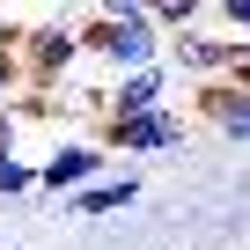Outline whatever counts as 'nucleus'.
Masks as SVG:
<instances>
[{"label": "nucleus", "mask_w": 250, "mask_h": 250, "mask_svg": "<svg viewBox=\"0 0 250 250\" xmlns=\"http://www.w3.org/2000/svg\"><path fill=\"white\" fill-rule=\"evenodd\" d=\"M74 37H81V59H96V66H110V74H140V66L169 59V37H162L147 15H125V22H103V15H88Z\"/></svg>", "instance_id": "1"}, {"label": "nucleus", "mask_w": 250, "mask_h": 250, "mask_svg": "<svg viewBox=\"0 0 250 250\" xmlns=\"http://www.w3.org/2000/svg\"><path fill=\"white\" fill-rule=\"evenodd\" d=\"M15 52H22V74H30L37 96H59V81L81 66V37H74V22H37V30L15 37Z\"/></svg>", "instance_id": "2"}, {"label": "nucleus", "mask_w": 250, "mask_h": 250, "mask_svg": "<svg viewBox=\"0 0 250 250\" xmlns=\"http://www.w3.org/2000/svg\"><path fill=\"white\" fill-rule=\"evenodd\" d=\"M213 15V0H147V22L162 30V37H184V30H199Z\"/></svg>", "instance_id": "9"}, {"label": "nucleus", "mask_w": 250, "mask_h": 250, "mask_svg": "<svg viewBox=\"0 0 250 250\" xmlns=\"http://www.w3.org/2000/svg\"><path fill=\"white\" fill-rule=\"evenodd\" d=\"M96 177H110V155H103L96 140H66V147H52V155L37 162V199H74V191L96 184Z\"/></svg>", "instance_id": "4"}, {"label": "nucleus", "mask_w": 250, "mask_h": 250, "mask_svg": "<svg viewBox=\"0 0 250 250\" xmlns=\"http://www.w3.org/2000/svg\"><path fill=\"white\" fill-rule=\"evenodd\" d=\"M133 199H140V169H118V177H96V184H81L66 206L96 221V213H118V206H133Z\"/></svg>", "instance_id": "8"}, {"label": "nucleus", "mask_w": 250, "mask_h": 250, "mask_svg": "<svg viewBox=\"0 0 250 250\" xmlns=\"http://www.w3.org/2000/svg\"><path fill=\"white\" fill-rule=\"evenodd\" d=\"M30 88V74H22V52H15V37H0V103H15Z\"/></svg>", "instance_id": "11"}, {"label": "nucleus", "mask_w": 250, "mask_h": 250, "mask_svg": "<svg viewBox=\"0 0 250 250\" xmlns=\"http://www.w3.org/2000/svg\"><path fill=\"white\" fill-rule=\"evenodd\" d=\"M30 191H37V162L0 155V199H30Z\"/></svg>", "instance_id": "10"}, {"label": "nucleus", "mask_w": 250, "mask_h": 250, "mask_svg": "<svg viewBox=\"0 0 250 250\" xmlns=\"http://www.w3.org/2000/svg\"><path fill=\"white\" fill-rule=\"evenodd\" d=\"M15 140H22V118H15L8 103H0V155H15Z\"/></svg>", "instance_id": "15"}, {"label": "nucleus", "mask_w": 250, "mask_h": 250, "mask_svg": "<svg viewBox=\"0 0 250 250\" xmlns=\"http://www.w3.org/2000/svg\"><path fill=\"white\" fill-rule=\"evenodd\" d=\"M228 88L250 96V37H235V52H228Z\"/></svg>", "instance_id": "13"}, {"label": "nucleus", "mask_w": 250, "mask_h": 250, "mask_svg": "<svg viewBox=\"0 0 250 250\" xmlns=\"http://www.w3.org/2000/svg\"><path fill=\"white\" fill-rule=\"evenodd\" d=\"M199 110H206V125H213L228 147H250V96H243V88L206 81V88H199Z\"/></svg>", "instance_id": "7"}, {"label": "nucleus", "mask_w": 250, "mask_h": 250, "mask_svg": "<svg viewBox=\"0 0 250 250\" xmlns=\"http://www.w3.org/2000/svg\"><path fill=\"white\" fill-rule=\"evenodd\" d=\"M103 22H125V15H147V0H88Z\"/></svg>", "instance_id": "14"}, {"label": "nucleus", "mask_w": 250, "mask_h": 250, "mask_svg": "<svg viewBox=\"0 0 250 250\" xmlns=\"http://www.w3.org/2000/svg\"><path fill=\"white\" fill-rule=\"evenodd\" d=\"M228 52H235V37H213V30H184V37L169 44V74H191L199 88H206V81H228Z\"/></svg>", "instance_id": "6"}, {"label": "nucleus", "mask_w": 250, "mask_h": 250, "mask_svg": "<svg viewBox=\"0 0 250 250\" xmlns=\"http://www.w3.org/2000/svg\"><path fill=\"white\" fill-rule=\"evenodd\" d=\"M162 103H169V59H155L140 74H110L103 96H96L103 118H133V110H162Z\"/></svg>", "instance_id": "5"}, {"label": "nucleus", "mask_w": 250, "mask_h": 250, "mask_svg": "<svg viewBox=\"0 0 250 250\" xmlns=\"http://www.w3.org/2000/svg\"><path fill=\"white\" fill-rule=\"evenodd\" d=\"M213 22L228 37H250V0H213Z\"/></svg>", "instance_id": "12"}, {"label": "nucleus", "mask_w": 250, "mask_h": 250, "mask_svg": "<svg viewBox=\"0 0 250 250\" xmlns=\"http://www.w3.org/2000/svg\"><path fill=\"white\" fill-rule=\"evenodd\" d=\"M184 140V118L162 103V110H133V118H103V155H169Z\"/></svg>", "instance_id": "3"}]
</instances>
